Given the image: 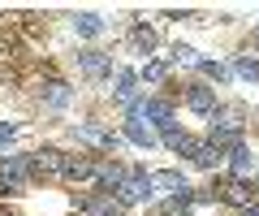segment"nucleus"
Here are the masks:
<instances>
[{
    "mask_svg": "<svg viewBox=\"0 0 259 216\" xmlns=\"http://www.w3.org/2000/svg\"><path fill=\"white\" fill-rule=\"evenodd\" d=\"M212 199H221V203H229V207L242 212V207H250L259 195H255V186H250L246 178H216L212 182Z\"/></svg>",
    "mask_w": 259,
    "mask_h": 216,
    "instance_id": "obj_1",
    "label": "nucleus"
},
{
    "mask_svg": "<svg viewBox=\"0 0 259 216\" xmlns=\"http://www.w3.org/2000/svg\"><path fill=\"white\" fill-rule=\"evenodd\" d=\"M61 178H65V151L61 147L30 151V182H61Z\"/></svg>",
    "mask_w": 259,
    "mask_h": 216,
    "instance_id": "obj_2",
    "label": "nucleus"
},
{
    "mask_svg": "<svg viewBox=\"0 0 259 216\" xmlns=\"http://www.w3.org/2000/svg\"><path fill=\"white\" fill-rule=\"evenodd\" d=\"M134 113H139V117H147V121H151V130H160V134H164L168 125H177V121H173V100H164V95L139 100V104H134Z\"/></svg>",
    "mask_w": 259,
    "mask_h": 216,
    "instance_id": "obj_3",
    "label": "nucleus"
},
{
    "mask_svg": "<svg viewBox=\"0 0 259 216\" xmlns=\"http://www.w3.org/2000/svg\"><path fill=\"white\" fill-rule=\"evenodd\" d=\"M117 199L121 207H130V203H143V199H151V186H147V169H130L125 173V182L117 186Z\"/></svg>",
    "mask_w": 259,
    "mask_h": 216,
    "instance_id": "obj_4",
    "label": "nucleus"
},
{
    "mask_svg": "<svg viewBox=\"0 0 259 216\" xmlns=\"http://www.w3.org/2000/svg\"><path fill=\"white\" fill-rule=\"evenodd\" d=\"M186 108H190V113H199V117H212V113H216V87L190 82V87H186Z\"/></svg>",
    "mask_w": 259,
    "mask_h": 216,
    "instance_id": "obj_5",
    "label": "nucleus"
},
{
    "mask_svg": "<svg viewBox=\"0 0 259 216\" xmlns=\"http://www.w3.org/2000/svg\"><path fill=\"white\" fill-rule=\"evenodd\" d=\"M147 186H151V195H182V190H190V182L182 178L177 169H160V173H147Z\"/></svg>",
    "mask_w": 259,
    "mask_h": 216,
    "instance_id": "obj_6",
    "label": "nucleus"
},
{
    "mask_svg": "<svg viewBox=\"0 0 259 216\" xmlns=\"http://www.w3.org/2000/svg\"><path fill=\"white\" fill-rule=\"evenodd\" d=\"M78 69L87 78H112V57L100 48H87V52H78Z\"/></svg>",
    "mask_w": 259,
    "mask_h": 216,
    "instance_id": "obj_7",
    "label": "nucleus"
},
{
    "mask_svg": "<svg viewBox=\"0 0 259 216\" xmlns=\"http://www.w3.org/2000/svg\"><path fill=\"white\" fill-rule=\"evenodd\" d=\"M242 125H246V113H242L238 104H229V108H221V104H216L212 130H221V134H238V139H242Z\"/></svg>",
    "mask_w": 259,
    "mask_h": 216,
    "instance_id": "obj_8",
    "label": "nucleus"
},
{
    "mask_svg": "<svg viewBox=\"0 0 259 216\" xmlns=\"http://www.w3.org/2000/svg\"><path fill=\"white\" fill-rule=\"evenodd\" d=\"M139 74H134V69H121L117 74V87H112V100L121 104V108H134V104H139Z\"/></svg>",
    "mask_w": 259,
    "mask_h": 216,
    "instance_id": "obj_9",
    "label": "nucleus"
},
{
    "mask_svg": "<svg viewBox=\"0 0 259 216\" xmlns=\"http://www.w3.org/2000/svg\"><path fill=\"white\" fill-rule=\"evenodd\" d=\"M74 134H78V139H87V143H95V147H104V151H117V147H121V134L100 130V125H91V121L74 125Z\"/></svg>",
    "mask_w": 259,
    "mask_h": 216,
    "instance_id": "obj_10",
    "label": "nucleus"
},
{
    "mask_svg": "<svg viewBox=\"0 0 259 216\" xmlns=\"http://www.w3.org/2000/svg\"><path fill=\"white\" fill-rule=\"evenodd\" d=\"M156 44H160L156 26H147V22H134V26H130V48H134V52L151 57V52H156Z\"/></svg>",
    "mask_w": 259,
    "mask_h": 216,
    "instance_id": "obj_11",
    "label": "nucleus"
},
{
    "mask_svg": "<svg viewBox=\"0 0 259 216\" xmlns=\"http://www.w3.org/2000/svg\"><path fill=\"white\" fill-rule=\"evenodd\" d=\"M121 139H130L134 147H151V143H156V130H151V125H143V117L130 108V117H125V134H121Z\"/></svg>",
    "mask_w": 259,
    "mask_h": 216,
    "instance_id": "obj_12",
    "label": "nucleus"
},
{
    "mask_svg": "<svg viewBox=\"0 0 259 216\" xmlns=\"http://www.w3.org/2000/svg\"><path fill=\"white\" fill-rule=\"evenodd\" d=\"M82 216H125V207L117 203L112 195H87V203H82Z\"/></svg>",
    "mask_w": 259,
    "mask_h": 216,
    "instance_id": "obj_13",
    "label": "nucleus"
},
{
    "mask_svg": "<svg viewBox=\"0 0 259 216\" xmlns=\"http://www.w3.org/2000/svg\"><path fill=\"white\" fill-rule=\"evenodd\" d=\"M39 100H44V108H65V104L74 100V87L69 82H61V78H52V82L39 91Z\"/></svg>",
    "mask_w": 259,
    "mask_h": 216,
    "instance_id": "obj_14",
    "label": "nucleus"
},
{
    "mask_svg": "<svg viewBox=\"0 0 259 216\" xmlns=\"http://www.w3.org/2000/svg\"><path fill=\"white\" fill-rule=\"evenodd\" d=\"M221 151L212 147V143L207 139H194V151H190V164H199V169H216V164H221Z\"/></svg>",
    "mask_w": 259,
    "mask_h": 216,
    "instance_id": "obj_15",
    "label": "nucleus"
},
{
    "mask_svg": "<svg viewBox=\"0 0 259 216\" xmlns=\"http://www.w3.org/2000/svg\"><path fill=\"white\" fill-rule=\"evenodd\" d=\"M160 139H164V147H168V151H177V156H190V151H194V134L177 130V125H168Z\"/></svg>",
    "mask_w": 259,
    "mask_h": 216,
    "instance_id": "obj_16",
    "label": "nucleus"
},
{
    "mask_svg": "<svg viewBox=\"0 0 259 216\" xmlns=\"http://www.w3.org/2000/svg\"><path fill=\"white\" fill-rule=\"evenodd\" d=\"M229 156H233V173H229V178H246V173L255 169V156H250V147H246V143H238V147H233Z\"/></svg>",
    "mask_w": 259,
    "mask_h": 216,
    "instance_id": "obj_17",
    "label": "nucleus"
},
{
    "mask_svg": "<svg viewBox=\"0 0 259 216\" xmlns=\"http://www.w3.org/2000/svg\"><path fill=\"white\" fill-rule=\"evenodd\" d=\"M74 30H78L82 39H95V35L104 30V18H100V13H78V18H74Z\"/></svg>",
    "mask_w": 259,
    "mask_h": 216,
    "instance_id": "obj_18",
    "label": "nucleus"
},
{
    "mask_svg": "<svg viewBox=\"0 0 259 216\" xmlns=\"http://www.w3.org/2000/svg\"><path fill=\"white\" fill-rule=\"evenodd\" d=\"M233 74H238L242 82H259V61H255V57H246V52H242V57L233 61Z\"/></svg>",
    "mask_w": 259,
    "mask_h": 216,
    "instance_id": "obj_19",
    "label": "nucleus"
},
{
    "mask_svg": "<svg viewBox=\"0 0 259 216\" xmlns=\"http://www.w3.org/2000/svg\"><path fill=\"white\" fill-rule=\"evenodd\" d=\"M164 74H168L164 61H147V65H143V74H139V82H164Z\"/></svg>",
    "mask_w": 259,
    "mask_h": 216,
    "instance_id": "obj_20",
    "label": "nucleus"
},
{
    "mask_svg": "<svg viewBox=\"0 0 259 216\" xmlns=\"http://www.w3.org/2000/svg\"><path fill=\"white\" fill-rule=\"evenodd\" d=\"M199 69H203L212 82H229V65H221V61H199Z\"/></svg>",
    "mask_w": 259,
    "mask_h": 216,
    "instance_id": "obj_21",
    "label": "nucleus"
},
{
    "mask_svg": "<svg viewBox=\"0 0 259 216\" xmlns=\"http://www.w3.org/2000/svg\"><path fill=\"white\" fill-rule=\"evenodd\" d=\"M173 61H177V65H199V57H194L190 44H173Z\"/></svg>",
    "mask_w": 259,
    "mask_h": 216,
    "instance_id": "obj_22",
    "label": "nucleus"
},
{
    "mask_svg": "<svg viewBox=\"0 0 259 216\" xmlns=\"http://www.w3.org/2000/svg\"><path fill=\"white\" fill-rule=\"evenodd\" d=\"M13 134H18V125H13V121H0V143H9Z\"/></svg>",
    "mask_w": 259,
    "mask_h": 216,
    "instance_id": "obj_23",
    "label": "nucleus"
},
{
    "mask_svg": "<svg viewBox=\"0 0 259 216\" xmlns=\"http://www.w3.org/2000/svg\"><path fill=\"white\" fill-rule=\"evenodd\" d=\"M255 195H259V182H255Z\"/></svg>",
    "mask_w": 259,
    "mask_h": 216,
    "instance_id": "obj_24",
    "label": "nucleus"
},
{
    "mask_svg": "<svg viewBox=\"0 0 259 216\" xmlns=\"http://www.w3.org/2000/svg\"><path fill=\"white\" fill-rule=\"evenodd\" d=\"M147 216H156V212H147Z\"/></svg>",
    "mask_w": 259,
    "mask_h": 216,
    "instance_id": "obj_25",
    "label": "nucleus"
}]
</instances>
